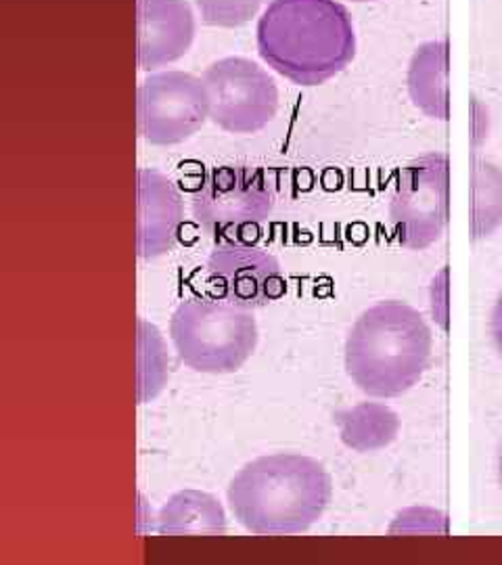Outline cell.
I'll return each mask as SVG.
<instances>
[{
	"label": "cell",
	"mask_w": 502,
	"mask_h": 565,
	"mask_svg": "<svg viewBox=\"0 0 502 565\" xmlns=\"http://www.w3.org/2000/svg\"><path fill=\"white\" fill-rule=\"evenodd\" d=\"M258 51L282 78L319 86L356 55V34L338 0H273L258 21Z\"/></svg>",
	"instance_id": "1"
},
{
	"label": "cell",
	"mask_w": 502,
	"mask_h": 565,
	"mask_svg": "<svg viewBox=\"0 0 502 565\" xmlns=\"http://www.w3.org/2000/svg\"><path fill=\"white\" fill-rule=\"evenodd\" d=\"M331 494L327 469L296 452L254 459L233 478L226 492L235 520L260 536L306 532L321 520Z\"/></svg>",
	"instance_id": "2"
},
{
	"label": "cell",
	"mask_w": 502,
	"mask_h": 565,
	"mask_svg": "<svg viewBox=\"0 0 502 565\" xmlns=\"http://www.w3.org/2000/svg\"><path fill=\"white\" fill-rule=\"evenodd\" d=\"M431 359V329L408 303L380 302L345 340V371L364 394L394 398L417 384Z\"/></svg>",
	"instance_id": "3"
},
{
	"label": "cell",
	"mask_w": 502,
	"mask_h": 565,
	"mask_svg": "<svg viewBox=\"0 0 502 565\" xmlns=\"http://www.w3.org/2000/svg\"><path fill=\"white\" fill-rule=\"evenodd\" d=\"M170 338L189 369L222 375L239 371L254 354L258 323L249 308L214 296H195L174 310Z\"/></svg>",
	"instance_id": "4"
},
{
	"label": "cell",
	"mask_w": 502,
	"mask_h": 565,
	"mask_svg": "<svg viewBox=\"0 0 502 565\" xmlns=\"http://www.w3.org/2000/svg\"><path fill=\"white\" fill-rule=\"evenodd\" d=\"M275 205L266 174L249 166L212 168L193 193V216L216 243H254Z\"/></svg>",
	"instance_id": "5"
},
{
	"label": "cell",
	"mask_w": 502,
	"mask_h": 565,
	"mask_svg": "<svg viewBox=\"0 0 502 565\" xmlns=\"http://www.w3.org/2000/svg\"><path fill=\"white\" fill-rule=\"evenodd\" d=\"M450 170L442 153H429L408 163L389 203V224L396 242L425 249L442 237L448 223Z\"/></svg>",
	"instance_id": "6"
},
{
	"label": "cell",
	"mask_w": 502,
	"mask_h": 565,
	"mask_svg": "<svg viewBox=\"0 0 502 565\" xmlns=\"http://www.w3.org/2000/svg\"><path fill=\"white\" fill-rule=\"evenodd\" d=\"M203 84L210 99V120L226 132L254 135L277 116L279 88L254 61H216L205 70Z\"/></svg>",
	"instance_id": "7"
},
{
	"label": "cell",
	"mask_w": 502,
	"mask_h": 565,
	"mask_svg": "<svg viewBox=\"0 0 502 565\" xmlns=\"http://www.w3.org/2000/svg\"><path fill=\"white\" fill-rule=\"evenodd\" d=\"M205 120H210V99L203 78L186 72H160L141 82L137 124L149 145L168 147L186 141Z\"/></svg>",
	"instance_id": "8"
},
{
	"label": "cell",
	"mask_w": 502,
	"mask_h": 565,
	"mask_svg": "<svg viewBox=\"0 0 502 565\" xmlns=\"http://www.w3.org/2000/svg\"><path fill=\"white\" fill-rule=\"evenodd\" d=\"M210 294L224 302L256 310L287 291L281 264L256 243L222 242L207 258Z\"/></svg>",
	"instance_id": "9"
},
{
	"label": "cell",
	"mask_w": 502,
	"mask_h": 565,
	"mask_svg": "<svg viewBox=\"0 0 502 565\" xmlns=\"http://www.w3.org/2000/svg\"><path fill=\"white\" fill-rule=\"evenodd\" d=\"M195 39V15L186 0H139L137 51L139 65L153 72L181 60Z\"/></svg>",
	"instance_id": "10"
},
{
	"label": "cell",
	"mask_w": 502,
	"mask_h": 565,
	"mask_svg": "<svg viewBox=\"0 0 502 565\" xmlns=\"http://www.w3.org/2000/svg\"><path fill=\"white\" fill-rule=\"evenodd\" d=\"M184 203L174 182L153 168L139 170L137 254L153 260L168 254L181 235Z\"/></svg>",
	"instance_id": "11"
},
{
	"label": "cell",
	"mask_w": 502,
	"mask_h": 565,
	"mask_svg": "<svg viewBox=\"0 0 502 565\" xmlns=\"http://www.w3.org/2000/svg\"><path fill=\"white\" fill-rule=\"evenodd\" d=\"M450 51L446 42H427L417 49L408 67L410 99L429 118L446 120L450 116L448 95Z\"/></svg>",
	"instance_id": "12"
},
{
	"label": "cell",
	"mask_w": 502,
	"mask_h": 565,
	"mask_svg": "<svg viewBox=\"0 0 502 565\" xmlns=\"http://www.w3.org/2000/svg\"><path fill=\"white\" fill-rule=\"evenodd\" d=\"M224 511L210 494L184 490L161 509L160 534H224Z\"/></svg>",
	"instance_id": "13"
},
{
	"label": "cell",
	"mask_w": 502,
	"mask_h": 565,
	"mask_svg": "<svg viewBox=\"0 0 502 565\" xmlns=\"http://www.w3.org/2000/svg\"><path fill=\"white\" fill-rule=\"evenodd\" d=\"M473 179V233L483 237L502 223V172L492 163H478Z\"/></svg>",
	"instance_id": "14"
},
{
	"label": "cell",
	"mask_w": 502,
	"mask_h": 565,
	"mask_svg": "<svg viewBox=\"0 0 502 565\" xmlns=\"http://www.w3.org/2000/svg\"><path fill=\"white\" fill-rule=\"evenodd\" d=\"M264 0H195L201 20L214 28H239L252 20Z\"/></svg>",
	"instance_id": "15"
},
{
	"label": "cell",
	"mask_w": 502,
	"mask_h": 565,
	"mask_svg": "<svg viewBox=\"0 0 502 565\" xmlns=\"http://www.w3.org/2000/svg\"><path fill=\"white\" fill-rule=\"evenodd\" d=\"M492 335H494L496 348L501 350L502 354V296L494 306V312H492Z\"/></svg>",
	"instance_id": "16"
},
{
	"label": "cell",
	"mask_w": 502,
	"mask_h": 565,
	"mask_svg": "<svg viewBox=\"0 0 502 565\" xmlns=\"http://www.w3.org/2000/svg\"><path fill=\"white\" fill-rule=\"evenodd\" d=\"M352 2H373V0H352Z\"/></svg>",
	"instance_id": "17"
},
{
	"label": "cell",
	"mask_w": 502,
	"mask_h": 565,
	"mask_svg": "<svg viewBox=\"0 0 502 565\" xmlns=\"http://www.w3.org/2000/svg\"><path fill=\"white\" fill-rule=\"evenodd\" d=\"M501 480H502V455H501Z\"/></svg>",
	"instance_id": "18"
}]
</instances>
